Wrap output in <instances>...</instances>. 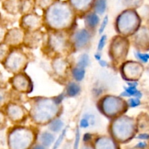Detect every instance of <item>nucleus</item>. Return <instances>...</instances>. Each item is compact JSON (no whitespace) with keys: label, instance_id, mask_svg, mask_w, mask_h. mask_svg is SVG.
<instances>
[{"label":"nucleus","instance_id":"obj_1","mask_svg":"<svg viewBox=\"0 0 149 149\" xmlns=\"http://www.w3.org/2000/svg\"><path fill=\"white\" fill-rule=\"evenodd\" d=\"M68 15L67 7L61 4L54 5L50 10V15L55 21H63Z\"/></svg>","mask_w":149,"mask_h":149},{"label":"nucleus","instance_id":"obj_2","mask_svg":"<svg viewBox=\"0 0 149 149\" xmlns=\"http://www.w3.org/2000/svg\"><path fill=\"white\" fill-rule=\"evenodd\" d=\"M89 37H90V35H89L87 31L81 29V30L79 31L77 33H76L74 39H75L77 46L80 47L83 46L84 44L87 43V41L89 40Z\"/></svg>","mask_w":149,"mask_h":149},{"label":"nucleus","instance_id":"obj_3","mask_svg":"<svg viewBox=\"0 0 149 149\" xmlns=\"http://www.w3.org/2000/svg\"><path fill=\"white\" fill-rule=\"evenodd\" d=\"M106 7H107L106 0H96L95 2L94 8L97 14H103L106 11Z\"/></svg>","mask_w":149,"mask_h":149},{"label":"nucleus","instance_id":"obj_4","mask_svg":"<svg viewBox=\"0 0 149 149\" xmlns=\"http://www.w3.org/2000/svg\"><path fill=\"white\" fill-rule=\"evenodd\" d=\"M67 93L70 96H74L78 94L80 91L79 86L74 83H71L68 85L66 89Z\"/></svg>","mask_w":149,"mask_h":149},{"label":"nucleus","instance_id":"obj_5","mask_svg":"<svg viewBox=\"0 0 149 149\" xmlns=\"http://www.w3.org/2000/svg\"><path fill=\"white\" fill-rule=\"evenodd\" d=\"M86 22L91 27H94L98 23L99 17L95 13H90L86 17Z\"/></svg>","mask_w":149,"mask_h":149},{"label":"nucleus","instance_id":"obj_6","mask_svg":"<svg viewBox=\"0 0 149 149\" xmlns=\"http://www.w3.org/2000/svg\"><path fill=\"white\" fill-rule=\"evenodd\" d=\"M54 140V136L51 134L50 133L45 132L41 135V140L42 143H43L44 145L45 146H49L52 143H53Z\"/></svg>","mask_w":149,"mask_h":149},{"label":"nucleus","instance_id":"obj_7","mask_svg":"<svg viewBox=\"0 0 149 149\" xmlns=\"http://www.w3.org/2000/svg\"><path fill=\"white\" fill-rule=\"evenodd\" d=\"M72 73L74 78L77 80H78V81H80V80H81L84 78V74H85V70H84V68L77 67L73 70Z\"/></svg>","mask_w":149,"mask_h":149},{"label":"nucleus","instance_id":"obj_8","mask_svg":"<svg viewBox=\"0 0 149 149\" xmlns=\"http://www.w3.org/2000/svg\"><path fill=\"white\" fill-rule=\"evenodd\" d=\"M71 2L77 8L83 9L93 2V0H71Z\"/></svg>","mask_w":149,"mask_h":149},{"label":"nucleus","instance_id":"obj_9","mask_svg":"<svg viewBox=\"0 0 149 149\" xmlns=\"http://www.w3.org/2000/svg\"><path fill=\"white\" fill-rule=\"evenodd\" d=\"M63 126V124L62 121L61 120L58 119L51 123L50 126H49V128H50V129L52 131H55V132H58V131H59L62 129Z\"/></svg>","mask_w":149,"mask_h":149},{"label":"nucleus","instance_id":"obj_10","mask_svg":"<svg viewBox=\"0 0 149 149\" xmlns=\"http://www.w3.org/2000/svg\"><path fill=\"white\" fill-rule=\"evenodd\" d=\"M89 56L87 54H83L81 56L78 61V67H81V68H84L87 67L89 64Z\"/></svg>","mask_w":149,"mask_h":149},{"label":"nucleus","instance_id":"obj_11","mask_svg":"<svg viewBox=\"0 0 149 149\" xmlns=\"http://www.w3.org/2000/svg\"><path fill=\"white\" fill-rule=\"evenodd\" d=\"M97 149H113V143L110 141H101Z\"/></svg>","mask_w":149,"mask_h":149},{"label":"nucleus","instance_id":"obj_12","mask_svg":"<svg viewBox=\"0 0 149 149\" xmlns=\"http://www.w3.org/2000/svg\"><path fill=\"white\" fill-rule=\"evenodd\" d=\"M135 56L140 61L143 63H147L149 60V53H142L141 52H136Z\"/></svg>","mask_w":149,"mask_h":149},{"label":"nucleus","instance_id":"obj_13","mask_svg":"<svg viewBox=\"0 0 149 149\" xmlns=\"http://www.w3.org/2000/svg\"><path fill=\"white\" fill-rule=\"evenodd\" d=\"M65 132H66V129H64L63 131V132L61 133V134L59 136V137L58 138L57 141L55 142V145H54V147H53V148H52V149H57L58 147H59L60 145H61V143H62L64 137H65Z\"/></svg>","mask_w":149,"mask_h":149},{"label":"nucleus","instance_id":"obj_14","mask_svg":"<svg viewBox=\"0 0 149 149\" xmlns=\"http://www.w3.org/2000/svg\"><path fill=\"white\" fill-rule=\"evenodd\" d=\"M125 91L130 95V96H135V94L137 93V92L138 91V90L137 89L136 87H130V86L125 87Z\"/></svg>","mask_w":149,"mask_h":149},{"label":"nucleus","instance_id":"obj_15","mask_svg":"<svg viewBox=\"0 0 149 149\" xmlns=\"http://www.w3.org/2000/svg\"><path fill=\"white\" fill-rule=\"evenodd\" d=\"M129 105L131 108H136L141 105V100L138 98H130L129 99Z\"/></svg>","mask_w":149,"mask_h":149},{"label":"nucleus","instance_id":"obj_16","mask_svg":"<svg viewBox=\"0 0 149 149\" xmlns=\"http://www.w3.org/2000/svg\"><path fill=\"white\" fill-rule=\"evenodd\" d=\"M106 35H103L101 38H100V41H99L98 45H97V49L98 51H101L103 48H104L105 45H106Z\"/></svg>","mask_w":149,"mask_h":149},{"label":"nucleus","instance_id":"obj_17","mask_svg":"<svg viewBox=\"0 0 149 149\" xmlns=\"http://www.w3.org/2000/svg\"><path fill=\"white\" fill-rule=\"evenodd\" d=\"M108 21H109V18H108V16H106V17L104 18V19H103L101 25H100V29H99V32H100V34H102L103 32H104L105 29H106V26H107Z\"/></svg>","mask_w":149,"mask_h":149},{"label":"nucleus","instance_id":"obj_18","mask_svg":"<svg viewBox=\"0 0 149 149\" xmlns=\"http://www.w3.org/2000/svg\"><path fill=\"white\" fill-rule=\"evenodd\" d=\"M79 140H80V133L79 129H77V134H76V137H75V142H74V149H78L79 144Z\"/></svg>","mask_w":149,"mask_h":149},{"label":"nucleus","instance_id":"obj_19","mask_svg":"<svg viewBox=\"0 0 149 149\" xmlns=\"http://www.w3.org/2000/svg\"><path fill=\"white\" fill-rule=\"evenodd\" d=\"M90 126V122L85 118H83L80 121V127L81 128H87Z\"/></svg>","mask_w":149,"mask_h":149},{"label":"nucleus","instance_id":"obj_20","mask_svg":"<svg viewBox=\"0 0 149 149\" xmlns=\"http://www.w3.org/2000/svg\"><path fill=\"white\" fill-rule=\"evenodd\" d=\"M137 138L140 140H149V134L147 133H141L137 137Z\"/></svg>","mask_w":149,"mask_h":149},{"label":"nucleus","instance_id":"obj_21","mask_svg":"<svg viewBox=\"0 0 149 149\" xmlns=\"http://www.w3.org/2000/svg\"><path fill=\"white\" fill-rule=\"evenodd\" d=\"M147 147V143H145V142H140L138 143V144L135 145V148H139V149H143L146 148Z\"/></svg>","mask_w":149,"mask_h":149},{"label":"nucleus","instance_id":"obj_22","mask_svg":"<svg viewBox=\"0 0 149 149\" xmlns=\"http://www.w3.org/2000/svg\"><path fill=\"white\" fill-rule=\"evenodd\" d=\"M128 86H130V87H136L138 86V83L136 81H132V82H128L127 83Z\"/></svg>","mask_w":149,"mask_h":149},{"label":"nucleus","instance_id":"obj_23","mask_svg":"<svg viewBox=\"0 0 149 149\" xmlns=\"http://www.w3.org/2000/svg\"><path fill=\"white\" fill-rule=\"evenodd\" d=\"M90 139H91V134H89V133H87V134H84V141L87 142V141H89V140H90Z\"/></svg>","mask_w":149,"mask_h":149},{"label":"nucleus","instance_id":"obj_24","mask_svg":"<svg viewBox=\"0 0 149 149\" xmlns=\"http://www.w3.org/2000/svg\"><path fill=\"white\" fill-rule=\"evenodd\" d=\"M99 64L103 67H106L107 66V63H106V61H99Z\"/></svg>","mask_w":149,"mask_h":149},{"label":"nucleus","instance_id":"obj_25","mask_svg":"<svg viewBox=\"0 0 149 149\" xmlns=\"http://www.w3.org/2000/svg\"><path fill=\"white\" fill-rule=\"evenodd\" d=\"M121 96H125V97H130V95L128 94V93H127V92L125 91L122 92V93H121Z\"/></svg>","mask_w":149,"mask_h":149},{"label":"nucleus","instance_id":"obj_26","mask_svg":"<svg viewBox=\"0 0 149 149\" xmlns=\"http://www.w3.org/2000/svg\"><path fill=\"white\" fill-rule=\"evenodd\" d=\"M95 59L97 60V61H100L101 56H100V54H95Z\"/></svg>","mask_w":149,"mask_h":149},{"label":"nucleus","instance_id":"obj_27","mask_svg":"<svg viewBox=\"0 0 149 149\" xmlns=\"http://www.w3.org/2000/svg\"><path fill=\"white\" fill-rule=\"evenodd\" d=\"M33 149H45V148L43 146H41V145H36V147L33 148Z\"/></svg>","mask_w":149,"mask_h":149},{"label":"nucleus","instance_id":"obj_28","mask_svg":"<svg viewBox=\"0 0 149 149\" xmlns=\"http://www.w3.org/2000/svg\"><path fill=\"white\" fill-rule=\"evenodd\" d=\"M85 149H87V148H85Z\"/></svg>","mask_w":149,"mask_h":149}]
</instances>
